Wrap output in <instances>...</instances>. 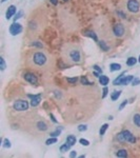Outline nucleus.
<instances>
[{
	"instance_id": "1",
	"label": "nucleus",
	"mask_w": 140,
	"mask_h": 158,
	"mask_svg": "<svg viewBox=\"0 0 140 158\" xmlns=\"http://www.w3.org/2000/svg\"><path fill=\"white\" fill-rule=\"evenodd\" d=\"M117 140L119 142H130V143H135L136 142V137L133 135L132 132H130L129 130H124L122 132H120L117 135Z\"/></svg>"
},
{
	"instance_id": "2",
	"label": "nucleus",
	"mask_w": 140,
	"mask_h": 158,
	"mask_svg": "<svg viewBox=\"0 0 140 158\" xmlns=\"http://www.w3.org/2000/svg\"><path fill=\"white\" fill-rule=\"evenodd\" d=\"M32 60L34 64H36L37 67H44L47 62V57L42 52H36V53H34Z\"/></svg>"
},
{
	"instance_id": "3",
	"label": "nucleus",
	"mask_w": 140,
	"mask_h": 158,
	"mask_svg": "<svg viewBox=\"0 0 140 158\" xmlns=\"http://www.w3.org/2000/svg\"><path fill=\"white\" fill-rule=\"evenodd\" d=\"M66 56L69 61H72L74 63H78L81 61V54L78 49H68L66 51Z\"/></svg>"
},
{
	"instance_id": "4",
	"label": "nucleus",
	"mask_w": 140,
	"mask_h": 158,
	"mask_svg": "<svg viewBox=\"0 0 140 158\" xmlns=\"http://www.w3.org/2000/svg\"><path fill=\"white\" fill-rule=\"evenodd\" d=\"M29 106H30V104L26 100H17V101H15L13 104L14 110H16L18 112H23V111L29 110Z\"/></svg>"
},
{
	"instance_id": "5",
	"label": "nucleus",
	"mask_w": 140,
	"mask_h": 158,
	"mask_svg": "<svg viewBox=\"0 0 140 158\" xmlns=\"http://www.w3.org/2000/svg\"><path fill=\"white\" fill-rule=\"evenodd\" d=\"M127 6L131 13H138L140 10V3L138 0H129Z\"/></svg>"
},
{
	"instance_id": "6",
	"label": "nucleus",
	"mask_w": 140,
	"mask_h": 158,
	"mask_svg": "<svg viewBox=\"0 0 140 158\" xmlns=\"http://www.w3.org/2000/svg\"><path fill=\"white\" fill-rule=\"evenodd\" d=\"M22 25L20 24V23H18L17 21H15V22H13L11 25H10V33H11V35H13V36H16V35H18V34H20L22 32Z\"/></svg>"
},
{
	"instance_id": "7",
	"label": "nucleus",
	"mask_w": 140,
	"mask_h": 158,
	"mask_svg": "<svg viewBox=\"0 0 140 158\" xmlns=\"http://www.w3.org/2000/svg\"><path fill=\"white\" fill-rule=\"evenodd\" d=\"M27 97L31 99V105L33 107H35V106H37L41 102V98H42V95H41L40 93H39V94H37V95H31V94H29V95H27Z\"/></svg>"
},
{
	"instance_id": "8",
	"label": "nucleus",
	"mask_w": 140,
	"mask_h": 158,
	"mask_svg": "<svg viewBox=\"0 0 140 158\" xmlns=\"http://www.w3.org/2000/svg\"><path fill=\"white\" fill-rule=\"evenodd\" d=\"M124 31H125L124 26L121 23H117L113 27V32H114L115 36H117V37H122V36L124 35Z\"/></svg>"
},
{
	"instance_id": "9",
	"label": "nucleus",
	"mask_w": 140,
	"mask_h": 158,
	"mask_svg": "<svg viewBox=\"0 0 140 158\" xmlns=\"http://www.w3.org/2000/svg\"><path fill=\"white\" fill-rule=\"evenodd\" d=\"M132 125L137 131H140V114L136 113L132 117Z\"/></svg>"
},
{
	"instance_id": "10",
	"label": "nucleus",
	"mask_w": 140,
	"mask_h": 158,
	"mask_svg": "<svg viewBox=\"0 0 140 158\" xmlns=\"http://www.w3.org/2000/svg\"><path fill=\"white\" fill-rule=\"evenodd\" d=\"M23 77L25 79V81L30 82L31 84H37V82H38V78L36 77V75H34L33 73H25Z\"/></svg>"
},
{
	"instance_id": "11",
	"label": "nucleus",
	"mask_w": 140,
	"mask_h": 158,
	"mask_svg": "<svg viewBox=\"0 0 140 158\" xmlns=\"http://www.w3.org/2000/svg\"><path fill=\"white\" fill-rule=\"evenodd\" d=\"M16 13H17V9H16V6L15 5H10L9 8H8V11H6V14H5V17L6 19H11L14 15H16Z\"/></svg>"
},
{
	"instance_id": "12",
	"label": "nucleus",
	"mask_w": 140,
	"mask_h": 158,
	"mask_svg": "<svg viewBox=\"0 0 140 158\" xmlns=\"http://www.w3.org/2000/svg\"><path fill=\"white\" fill-rule=\"evenodd\" d=\"M36 128H37V130H39L41 132H45L48 129V124L43 120H39L36 122Z\"/></svg>"
},
{
	"instance_id": "13",
	"label": "nucleus",
	"mask_w": 140,
	"mask_h": 158,
	"mask_svg": "<svg viewBox=\"0 0 140 158\" xmlns=\"http://www.w3.org/2000/svg\"><path fill=\"white\" fill-rule=\"evenodd\" d=\"M133 79H134V76L133 75H129V76H124L120 81H119V84L118 85H127L129 84L131 81H133Z\"/></svg>"
},
{
	"instance_id": "14",
	"label": "nucleus",
	"mask_w": 140,
	"mask_h": 158,
	"mask_svg": "<svg viewBox=\"0 0 140 158\" xmlns=\"http://www.w3.org/2000/svg\"><path fill=\"white\" fill-rule=\"evenodd\" d=\"M137 62H138V59L136 58V57H129V58L127 59V66L133 67V66H135Z\"/></svg>"
},
{
	"instance_id": "15",
	"label": "nucleus",
	"mask_w": 140,
	"mask_h": 158,
	"mask_svg": "<svg viewBox=\"0 0 140 158\" xmlns=\"http://www.w3.org/2000/svg\"><path fill=\"white\" fill-rule=\"evenodd\" d=\"M109 81H110V79H109V77L106 76V75H101V76L99 77V82H100L101 85H104V87H107V84L109 83Z\"/></svg>"
},
{
	"instance_id": "16",
	"label": "nucleus",
	"mask_w": 140,
	"mask_h": 158,
	"mask_svg": "<svg viewBox=\"0 0 140 158\" xmlns=\"http://www.w3.org/2000/svg\"><path fill=\"white\" fill-rule=\"evenodd\" d=\"M76 141H77V138L75 137L74 135H68L67 137H66V142H67L71 147H73V146L75 145Z\"/></svg>"
},
{
	"instance_id": "17",
	"label": "nucleus",
	"mask_w": 140,
	"mask_h": 158,
	"mask_svg": "<svg viewBox=\"0 0 140 158\" xmlns=\"http://www.w3.org/2000/svg\"><path fill=\"white\" fill-rule=\"evenodd\" d=\"M83 35L86 36V37H90V38H92L94 41H98V38H97V35L92 32V31H88V32H84L83 33Z\"/></svg>"
},
{
	"instance_id": "18",
	"label": "nucleus",
	"mask_w": 140,
	"mask_h": 158,
	"mask_svg": "<svg viewBox=\"0 0 140 158\" xmlns=\"http://www.w3.org/2000/svg\"><path fill=\"white\" fill-rule=\"evenodd\" d=\"M120 95H121V91H114L111 94V99L113 100V101H116V100H118V98L120 97Z\"/></svg>"
},
{
	"instance_id": "19",
	"label": "nucleus",
	"mask_w": 140,
	"mask_h": 158,
	"mask_svg": "<svg viewBox=\"0 0 140 158\" xmlns=\"http://www.w3.org/2000/svg\"><path fill=\"white\" fill-rule=\"evenodd\" d=\"M119 70H121V66L119 63H111L110 64V71L111 72H116Z\"/></svg>"
},
{
	"instance_id": "20",
	"label": "nucleus",
	"mask_w": 140,
	"mask_h": 158,
	"mask_svg": "<svg viewBox=\"0 0 140 158\" xmlns=\"http://www.w3.org/2000/svg\"><path fill=\"white\" fill-rule=\"evenodd\" d=\"M116 156L117 157H128V151L124 150V149L118 150L117 153H116Z\"/></svg>"
},
{
	"instance_id": "21",
	"label": "nucleus",
	"mask_w": 140,
	"mask_h": 158,
	"mask_svg": "<svg viewBox=\"0 0 140 158\" xmlns=\"http://www.w3.org/2000/svg\"><path fill=\"white\" fill-rule=\"evenodd\" d=\"M63 130V128H57V130L54 131V132H51V137H58V136L61 134V131Z\"/></svg>"
},
{
	"instance_id": "22",
	"label": "nucleus",
	"mask_w": 140,
	"mask_h": 158,
	"mask_svg": "<svg viewBox=\"0 0 140 158\" xmlns=\"http://www.w3.org/2000/svg\"><path fill=\"white\" fill-rule=\"evenodd\" d=\"M69 148H71V146H69L68 143L66 142V143H64V145H62L60 147V152L61 153H65V152H67V151L69 150Z\"/></svg>"
},
{
	"instance_id": "23",
	"label": "nucleus",
	"mask_w": 140,
	"mask_h": 158,
	"mask_svg": "<svg viewBox=\"0 0 140 158\" xmlns=\"http://www.w3.org/2000/svg\"><path fill=\"white\" fill-rule=\"evenodd\" d=\"M58 141L57 137H51V138H48L46 141H45V145L46 146H51V145H54V143H56Z\"/></svg>"
},
{
	"instance_id": "24",
	"label": "nucleus",
	"mask_w": 140,
	"mask_h": 158,
	"mask_svg": "<svg viewBox=\"0 0 140 158\" xmlns=\"http://www.w3.org/2000/svg\"><path fill=\"white\" fill-rule=\"evenodd\" d=\"M125 74H127V72H123V73H122L121 75H119V76L115 79V80L113 81V84H114V85H118V84H119V81H120L121 79L124 77V75H125Z\"/></svg>"
},
{
	"instance_id": "25",
	"label": "nucleus",
	"mask_w": 140,
	"mask_h": 158,
	"mask_svg": "<svg viewBox=\"0 0 140 158\" xmlns=\"http://www.w3.org/2000/svg\"><path fill=\"white\" fill-rule=\"evenodd\" d=\"M108 128H109V124H108V123L102 124V127L100 128V131H99L100 136H103L104 134H106V132H107V130H108Z\"/></svg>"
},
{
	"instance_id": "26",
	"label": "nucleus",
	"mask_w": 140,
	"mask_h": 158,
	"mask_svg": "<svg viewBox=\"0 0 140 158\" xmlns=\"http://www.w3.org/2000/svg\"><path fill=\"white\" fill-rule=\"evenodd\" d=\"M80 81H81V84H84V85H92V84H94V83H92V82H90L85 76H82V77L80 78Z\"/></svg>"
},
{
	"instance_id": "27",
	"label": "nucleus",
	"mask_w": 140,
	"mask_h": 158,
	"mask_svg": "<svg viewBox=\"0 0 140 158\" xmlns=\"http://www.w3.org/2000/svg\"><path fill=\"white\" fill-rule=\"evenodd\" d=\"M99 45H100V48H101V50L103 52H108L109 51V46L107 45V43L104 41H99Z\"/></svg>"
},
{
	"instance_id": "28",
	"label": "nucleus",
	"mask_w": 140,
	"mask_h": 158,
	"mask_svg": "<svg viewBox=\"0 0 140 158\" xmlns=\"http://www.w3.org/2000/svg\"><path fill=\"white\" fill-rule=\"evenodd\" d=\"M6 68V63H5V60L3 57H0V70L1 71H4Z\"/></svg>"
},
{
	"instance_id": "29",
	"label": "nucleus",
	"mask_w": 140,
	"mask_h": 158,
	"mask_svg": "<svg viewBox=\"0 0 140 158\" xmlns=\"http://www.w3.org/2000/svg\"><path fill=\"white\" fill-rule=\"evenodd\" d=\"M22 16H23V11H18V12L16 13L15 17H14V22H15V21H17L18 19H20Z\"/></svg>"
},
{
	"instance_id": "30",
	"label": "nucleus",
	"mask_w": 140,
	"mask_h": 158,
	"mask_svg": "<svg viewBox=\"0 0 140 158\" xmlns=\"http://www.w3.org/2000/svg\"><path fill=\"white\" fill-rule=\"evenodd\" d=\"M66 81L68 82V83H71V84H74V83H76L77 81H78V77H73V78H69V77H67L66 78Z\"/></svg>"
},
{
	"instance_id": "31",
	"label": "nucleus",
	"mask_w": 140,
	"mask_h": 158,
	"mask_svg": "<svg viewBox=\"0 0 140 158\" xmlns=\"http://www.w3.org/2000/svg\"><path fill=\"white\" fill-rule=\"evenodd\" d=\"M3 147L6 148V149H10V148L12 147L11 141H10L9 139H4V140H3Z\"/></svg>"
},
{
	"instance_id": "32",
	"label": "nucleus",
	"mask_w": 140,
	"mask_h": 158,
	"mask_svg": "<svg viewBox=\"0 0 140 158\" xmlns=\"http://www.w3.org/2000/svg\"><path fill=\"white\" fill-rule=\"evenodd\" d=\"M32 45L33 46H36V48H43V44L42 43H41V42L40 41H33L32 42Z\"/></svg>"
},
{
	"instance_id": "33",
	"label": "nucleus",
	"mask_w": 140,
	"mask_h": 158,
	"mask_svg": "<svg viewBox=\"0 0 140 158\" xmlns=\"http://www.w3.org/2000/svg\"><path fill=\"white\" fill-rule=\"evenodd\" d=\"M79 142L81 143L82 146H84V147H89V146H90V141H89V140H86V139H83V138H81V139L79 140Z\"/></svg>"
},
{
	"instance_id": "34",
	"label": "nucleus",
	"mask_w": 140,
	"mask_h": 158,
	"mask_svg": "<svg viewBox=\"0 0 140 158\" xmlns=\"http://www.w3.org/2000/svg\"><path fill=\"white\" fill-rule=\"evenodd\" d=\"M86 130H88V125H85V124H80L78 127V131L79 132H85Z\"/></svg>"
},
{
	"instance_id": "35",
	"label": "nucleus",
	"mask_w": 140,
	"mask_h": 158,
	"mask_svg": "<svg viewBox=\"0 0 140 158\" xmlns=\"http://www.w3.org/2000/svg\"><path fill=\"white\" fill-rule=\"evenodd\" d=\"M138 84H140V79L139 78H134L133 79V81H132V85H138Z\"/></svg>"
},
{
	"instance_id": "36",
	"label": "nucleus",
	"mask_w": 140,
	"mask_h": 158,
	"mask_svg": "<svg viewBox=\"0 0 140 158\" xmlns=\"http://www.w3.org/2000/svg\"><path fill=\"white\" fill-rule=\"evenodd\" d=\"M127 104H128V100L125 99L124 101H123V102H122V103H121L120 105H119V110H120V111H121V110H123V109H124V106L127 105Z\"/></svg>"
},
{
	"instance_id": "37",
	"label": "nucleus",
	"mask_w": 140,
	"mask_h": 158,
	"mask_svg": "<svg viewBox=\"0 0 140 158\" xmlns=\"http://www.w3.org/2000/svg\"><path fill=\"white\" fill-rule=\"evenodd\" d=\"M108 92H109V90H108V88L107 87H104V89H103V91H102V98H106L107 97V95H108Z\"/></svg>"
},
{
	"instance_id": "38",
	"label": "nucleus",
	"mask_w": 140,
	"mask_h": 158,
	"mask_svg": "<svg viewBox=\"0 0 140 158\" xmlns=\"http://www.w3.org/2000/svg\"><path fill=\"white\" fill-rule=\"evenodd\" d=\"M93 69H94L95 71H97V72H99L100 74H102V70H101V68H99V67L97 66V64H94V66H93Z\"/></svg>"
},
{
	"instance_id": "39",
	"label": "nucleus",
	"mask_w": 140,
	"mask_h": 158,
	"mask_svg": "<svg viewBox=\"0 0 140 158\" xmlns=\"http://www.w3.org/2000/svg\"><path fill=\"white\" fill-rule=\"evenodd\" d=\"M54 94H55V96H56V98H57V99H60V98L62 97L61 93H60V92H58V91H55V92H54Z\"/></svg>"
},
{
	"instance_id": "40",
	"label": "nucleus",
	"mask_w": 140,
	"mask_h": 158,
	"mask_svg": "<svg viewBox=\"0 0 140 158\" xmlns=\"http://www.w3.org/2000/svg\"><path fill=\"white\" fill-rule=\"evenodd\" d=\"M77 156V152L76 151H71V153H69V157L71 158H74V157H76Z\"/></svg>"
},
{
	"instance_id": "41",
	"label": "nucleus",
	"mask_w": 140,
	"mask_h": 158,
	"mask_svg": "<svg viewBox=\"0 0 140 158\" xmlns=\"http://www.w3.org/2000/svg\"><path fill=\"white\" fill-rule=\"evenodd\" d=\"M50 117H51V119H52V121H53L54 123H57V122H58V121H57V119L55 118V116H54L53 114H50Z\"/></svg>"
},
{
	"instance_id": "42",
	"label": "nucleus",
	"mask_w": 140,
	"mask_h": 158,
	"mask_svg": "<svg viewBox=\"0 0 140 158\" xmlns=\"http://www.w3.org/2000/svg\"><path fill=\"white\" fill-rule=\"evenodd\" d=\"M117 14H118L119 16H121V18H127V17H125L124 14H123L122 12H120V11H118V12H117Z\"/></svg>"
},
{
	"instance_id": "43",
	"label": "nucleus",
	"mask_w": 140,
	"mask_h": 158,
	"mask_svg": "<svg viewBox=\"0 0 140 158\" xmlns=\"http://www.w3.org/2000/svg\"><path fill=\"white\" fill-rule=\"evenodd\" d=\"M50 1H51V3L54 4V5H57V4H58V0H50Z\"/></svg>"
},
{
	"instance_id": "44",
	"label": "nucleus",
	"mask_w": 140,
	"mask_h": 158,
	"mask_svg": "<svg viewBox=\"0 0 140 158\" xmlns=\"http://www.w3.org/2000/svg\"><path fill=\"white\" fill-rule=\"evenodd\" d=\"M93 74H94V76H95V77H98V78L100 77V76H99V74H100V73H99V72H97V71H96V72H94Z\"/></svg>"
},
{
	"instance_id": "45",
	"label": "nucleus",
	"mask_w": 140,
	"mask_h": 158,
	"mask_svg": "<svg viewBox=\"0 0 140 158\" xmlns=\"http://www.w3.org/2000/svg\"><path fill=\"white\" fill-rule=\"evenodd\" d=\"M109 119H110V120H113L114 118H113V116H110V117H109Z\"/></svg>"
},
{
	"instance_id": "46",
	"label": "nucleus",
	"mask_w": 140,
	"mask_h": 158,
	"mask_svg": "<svg viewBox=\"0 0 140 158\" xmlns=\"http://www.w3.org/2000/svg\"><path fill=\"white\" fill-rule=\"evenodd\" d=\"M79 157H80V158H84V157H85V155H80Z\"/></svg>"
},
{
	"instance_id": "47",
	"label": "nucleus",
	"mask_w": 140,
	"mask_h": 158,
	"mask_svg": "<svg viewBox=\"0 0 140 158\" xmlns=\"http://www.w3.org/2000/svg\"><path fill=\"white\" fill-rule=\"evenodd\" d=\"M5 1H8V0H1V2H2V3H4Z\"/></svg>"
},
{
	"instance_id": "48",
	"label": "nucleus",
	"mask_w": 140,
	"mask_h": 158,
	"mask_svg": "<svg viewBox=\"0 0 140 158\" xmlns=\"http://www.w3.org/2000/svg\"><path fill=\"white\" fill-rule=\"evenodd\" d=\"M138 62H140V56H139V58H138Z\"/></svg>"
},
{
	"instance_id": "49",
	"label": "nucleus",
	"mask_w": 140,
	"mask_h": 158,
	"mask_svg": "<svg viewBox=\"0 0 140 158\" xmlns=\"http://www.w3.org/2000/svg\"><path fill=\"white\" fill-rule=\"evenodd\" d=\"M63 1H67V0H63Z\"/></svg>"
}]
</instances>
